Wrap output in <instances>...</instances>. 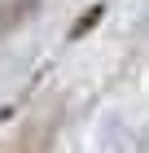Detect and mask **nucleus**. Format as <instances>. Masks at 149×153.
<instances>
[{
    "label": "nucleus",
    "mask_w": 149,
    "mask_h": 153,
    "mask_svg": "<svg viewBox=\"0 0 149 153\" xmlns=\"http://www.w3.org/2000/svg\"><path fill=\"white\" fill-rule=\"evenodd\" d=\"M35 9V0H4V9H0V31H9L22 13H31Z\"/></svg>",
    "instance_id": "f257e3e1"
},
{
    "label": "nucleus",
    "mask_w": 149,
    "mask_h": 153,
    "mask_svg": "<svg viewBox=\"0 0 149 153\" xmlns=\"http://www.w3.org/2000/svg\"><path fill=\"white\" fill-rule=\"evenodd\" d=\"M101 13H105V4H92V9L83 13L79 22H75V31H70V39H79L83 31H88V26H97V22H101Z\"/></svg>",
    "instance_id": "f03ea898"
}]
</instances>
